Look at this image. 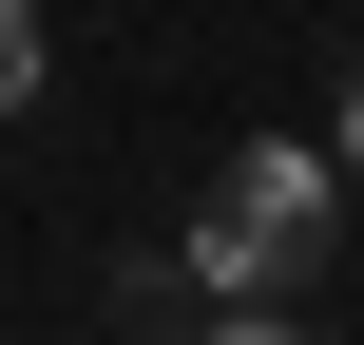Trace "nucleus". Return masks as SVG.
<instances>
[{
	"label": "nucleus",
	"mask_w": 364,
	"mask_h": 345,
	"mask_svg": "<svg viewBox=\"0 0 364 345\" xmlns=\"http://www.w3.org/2000/svg\"><path fill=\"white\" fill-rule=\"evenodd\" d=\"M346 173H364V77H346Z\"/></svg>",
	"instance_id": "4"
},
{
	"label": "nucleus",
	"mask_w": 364,
	"mask_h": 345,
	"mask_svg": "<svg viewBox=\"0 0 364 345\" xmlns=\"http://www.w3.org/2000/svg\"><path fill=\"white\" fill-rule=\"evenodd\" d=\"M192 345H307V327H288V307H230V327H192Z\"/></svg>",
	"instance_id": "3"
},
{
	"label": "nucleus",
	"mask_w": 364,
	"mask_h": 345,
	"mask_svg": "<svg viewBox=\"0 0 364 345\" xmlns=\"http://www.w3.org/2000/svg\"><path fill=\"white\" fill-rule=\"evenodd\" d=\"M38 96V0H0V115Z\"/></svg>",
	"instance_id": "2"
},
{
	"label": "nucleus",
	"mask_w": 364,
	"mask_h": 345,
	"mask_svg": "<svg viewBox=\"0 0 364 345\" xmlns=\"http://www.w3.org/2000/svg\"><path fill=\"white\" fill-rule=\"evenodd\" d=\"M211 307H288L307 269H326V154L307 134H250V154H211V192H192V250H173Z\"/></svg>",
	"instance_id": "1"
}]
</instances>
